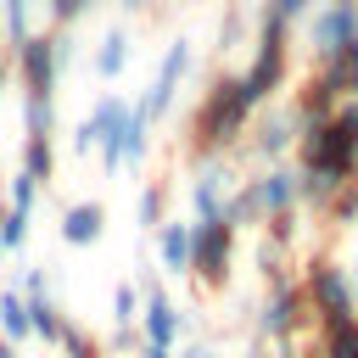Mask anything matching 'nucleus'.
Segmentation results:
<instances>
[{
  "label": "nucleus",
  "instance_id": "nucleus-31",
  "mask_svg": "<svg viewBox=\"0 0 358 358\" xmlns=\"http://www.w3.org/2000/svg\"><path fill=\"white\" fill-rule=\"evenodd\" d=\"M39 190H45V185H34V179H28L22 168H17V173L6 179V201H11V213H34V201H39Z\"/></svg>",
  "mask_w": 358,
  "mask_h": 358
},
{
  "label": "nucleus",
  "instance_id": "nucleus-11",
  "mask_svg": "<svg viewBox=\"0 0 358 358\" xmlns=\"http://www.w3.org/2000/svg\"><path fill=\"white\" fill-rule=\"evenodd\" d=\"M285 78H291V45H252V67L241 73L246 95L263 106L274 90H285Z\"/></svg>",
  "mask_w": 358,
  "mask_h": 358
},
{
  "label": "nucleus",
  "instance_id": "nucleus-40",
  "mask_svg": "<svg viewBox=\"0 0 358 358\" xmlns=\"http://www.w3.org/2000/svg\"><path fill=\"white\" fill-rule=\"evenodd\" d=\"M17 291H22V296H39V291H45V268H39V263H28V268H22V280H17Z\"/></svg>",
  "mask_w": 358,
  "mask_h": 358
},
{
  "label": "nucleus",
  "instance_id": "nucleus-21",
  "mask_svg": "<svg viewBox=\"0 0 358 358\" xmlns=\"http://www.w3.org/2000/svg\"><path fill=\"white\" fill-rule=\"evenodd\" d=\"M319 352H324V358H358V313H336V319H324Z\"/></svg>",
  "mask_w": 358,
  "mask_h": 358
},
{
  "label": "nucleus",
  "instance_id": "nucleus-50",
  "mask_svg": "<svg viewBox=\"0 0 358 358\" xmlns=\"http://www.w3.org/2000/svg\"><path fill=\"white\" fill-rule=\"evenodd\" d=\"M173 6H179V0H173Z\"/></svg>",
  "mask_w": 358,
  "mask_h": 358
},
{
  "label": "nucleus",
  "instance_id": "nucleus-13",
  "mask_svg": "<svg viewBox=\"0 0 358 358\" xmlns=\"http://www.w3.org/2000/svg\"><path fill=\"white\" fill-rule=\"evenodd\" d=\"M123 112H129V101H123V95H101V101L84 112V123L73 129V151H78V157L101 151V145L112 140V129L123 123Z\"/></svg>",
  "mask_w": 358,
  "mask_h": 358
},
{
  "label": "nucleus",
  "instance_id": "nucleus-39",
  "mask_svg": "<svg viewBox=\"0 0 358 358\" xmlns=\"http://www.w3.org/2000/svg\"><path fill=\"white\" fill-rule=\"evenodd\" d=\"M263 6H268V11H274V17H280V22H302V17H308V6H313V0H263Z\"/></svg>",
  "mask_w": 358,
  "mask_h": 358
},
{
  "label": "nucleus",
  "instance_id": "nucleus-33",
  "mask_svg": "<svg viewBox=\"0 0 358 358\" xmlns=\"http://www.w3.org/2000/svg\"><path fill=\"white\" fill-rule=\"evenodd\" d=\"M22 241H28V213H0V252H22Z\"/></svg>",
  "mask_w": 358,
  "mask_h": 358
},
{
  "label": "nucleus",
  "instance_id": "nucleus-47",
  "mask_svg": "<svg viewBox=\"0 0 358 358\" xmlns=\"http://www.w3.org/2000/svg\"><path fill=\"white\" fill-rule=\"evenodd\" d=\"M0 358H17V347H11V341H6V336H0Z\"/></svg>",
  "mask_w": 358,
  "mask_h": 358
},
{
  "label": "nucleus",
  "instance_id": "nucleus-1",
  "mask_svg": "<svg viewBox=\"0 0 358 358\" xmlns=\"http://www.w3.org/2000/svg\"><path fill=\"white\" fill-rule=\"evenodd\" d=\"M257 117V101L246 95L241 73H218L201 95V106L190 112V151L196 157H224L229 145H241L246 123Z\"/></svg>",
  "mask_w": 358,
  "mask_h": 358
},
{
  "label": "nucleus",
  "instance_id": "nucleus-12",
  "mask_svg": "<svg viewBox=\"0 0 358 358\" xmlns=\"http://www.w3.org/2000/svg\"><path fill=\"white\" fill-rule=\"evenodd\" d=\"M11 50H17L22 90H28V95H56V78H62V73H56V62H50V34L34 28V34H28L22 45H11Z\"/></svg>",
  "mask_w": 358,
  "mask_h": 358
},
{
  "label": "nucleus",
  "instance_id": "nucleus-36",
  "mask_svg": "<svg viewBox=\"0 0 358 358\" xmlns=\"http://www.w3.org/2000/svg\"><path fill=\"white\" fill-rule=\"evenodd\" d=\"M50 62H56V73H67V67L78 62V39H73V28H56V34H50Z\"/></svg>",
  "mask_w": 358,
  "mask_h": 358
},
{
  "label": "nucleus",
  "instance_id": "nucleus-37",
  "mask_svg": "<svg viewBox=\"0 0 358 358\" xmlns=\"http://www.w3.org/2000/svg\"><path fill=\"white\" fill-rule=\"evenodd\" d=\"M39 6H45V17H50L56 28H73V22L84 17V6H90V0H39Z\"/></svg>",
  "mask_w": 358,
  "mask_h": 358
},
{
  "label": "nucleus",
  "instance_id": "nucleus-24",
  "mask_svg": "<svg viewBox=\"0 0 358 358\" xmlns=\"http://www.w3.org/2000/svg\"><path fill=\"white\" fill-rule=\"evenodd\" d=\"M22 173H28L34 185H50V173H56V145H50L45 134H28V140H22Z\"/></svg>",
  "mask_w": 358,
  "mask_h": 358
},
{
  "label": "nucleus",
  "instance_id": "nucleus-3",
  "mask_svg": "<svg viewBox=\"0 0 358 358\" xmlns=\"http://www.w3.org/2000/svg\"><path fill=\"white\" fill-rule=\"evenodd\" d=\"M302 296H308V308L319 313V319H336V313H352L358 308V291L347 285V268L330 257V252H313L308 263H302Z\"/></svg>",
  "mask_w": 358,
  "mask_h": 358
},
{
  "label": "nucleus",
  "instance_id": "nucleus-27",
  "mask_svg": "<svg viewBox=\"0 0 358 358\" xmlns=\"http://www.w3.org/2000/svg\"><path fill=\"white\" fill-rule=\"evenodd\" d=\"M224 224H229V229H257V224H263V207H257L252 185H235V190H229V201H224Z\"/></svg>",
  "mask_w": 358,
  "mask_h": 358
},
{
  "label": "nucleus",
  "instance_id": "nucleus-28",
  "mask_svg": "<svg viewBox=\"0 0 358 358\" xmlns=\"http://www.w3.org/2000/svg\"><path fill=\"white\" fill-rule=\"evenodd\" d=\"M162 218H168V185L151 179V185L140 190V201H134V224H140V229H157Z\"/></svg>",
  "mask_w": 358,
  "mask_h": 358
},
{
  "label": "nucleus",
  "instance_id": "nucleus-46",
  "mask_svg": "<svg viewBox=\"0 0 358 358\" xmlns=\"http://www.w3.org/2000/svg\"><path fill=\"white\" fill-rule=\"evenodd\" d=\"M347 285H352V291H358V257H352V263H347Z\"/></svg>",
  "mask_w": 358,
  "mask_h": 358
},
{
  "label": "nucleus",
  "instance_id": "nucleus-16",
  "mask_svg": "<svg viewBox=\"0 0 358 358\" xmlns=\"http://www.w3.org/2000/svg\"><path fill=\"white\" fill-rule=\"evenodd\" d=\"M252 185V196H257V207H263V218L268 213H285V207H296V173L291 168H268V173H257V179H246Z\"/></svg>",
  "mask_w": 358,
  "mask_h": 358
},
{
  "label": "nucleus",
  "instance_id": "nucleus-30",
  "mask_svg": "<svg viewBox=\"0 0 358 358\" xmlns=\"http://www.w3.org/2000/svg\"><path fill=\"white\" fill-rule=\"evenodd\" d=\"M263 224H268V235H263V241H268V246H280V252H285V246H296V235H302V224H296V207H285V213H268Z\"/></svg>",
  "mask_w": 358,
  "mask_h": 358
},
{
  "label": "nucleus",
  "instance_id": "nucleus-25",
  "mask_svg": "<svg viewBox=\"0 0 358 358\" xmlns=\"http://www.w3.org/2000/svg\"><path fill=\"white\" fill-rule=\"evenodd\" d=\"M0 336L11 341V347H22L34 330H28V302H22V291H0Z\"/></svg>",
  "mask_w": 358,
  "mask_h": 358
},
{
  "label": "nucleus",
  "instance_id": "nucleus-26",
  "mask_svg": "<svg viewBox=\"0 0 358 358\" xmlns=\"http://www.w3.org/2000/svg\"><path fill=\"white\" fill-rule=\"evenodd\" d=\"M34 6L39 0H0V39L6 45H22L34 34Z\"/></svg>",
  "mask_w": 358,
  "mask_h": 358
},
{
  "label": "nucleus",
  "instance_id": "nucleus-15",
  "mask_svg": "<svg viewBox=\"0 0 358 358\" xmlns=\"http://www.w3.org/2000/svg\"><path fill=\"white\" fill-rule=\"evenodd\" d=\"M140 324H145V341H151V347H173V341H179V330H185V313H179V308L162 296V285H157V291H145Z\"/></svg>",
  "mask_w": 358,
  "mask_h": 358
},
{
  "label": "nucleus",
  "instance_id": "nucleus-19",
  "mask_svg": "<svg viewBox=\"0 0 358 358\" xmlns=\"http://www.w3.org/2000/svg\"><path fill=\"white\" fill-rule=\"evenodd\" d=\"M90 67H95V78H123V67H129V28H106L95 56H90Z\"/></svg>",
  "mask_w": 358,
  "mask_h": 358
},
{
  "label": "nucleus",
  "instance_id": "nucleus-41",
  "mask_svg": "<svg viewBox=\"0 0 358 358\" xmlns=\"http://www.w3.org/2000/svg\"><path fill=\"white\" fill-rule=\"evenodd\" d=\"M106 347H112V352H129V347H134V324H117V330L106 336Z\"/></svg>",
  "mask_w": 358,
  "mask_h": 358
},
{
  "label": "nucleus",
  "instance_id": "nucleus-20",
  "mask_svg": "<svg viewBox=\"0 0 358 358\" xmlns=\"http://www.w3.org/2000/svg\"><path fill=\"white\" fill-rule=\"evenodd\" d=\"M330 112H336V95L308 73L302 90H296V101H291V117H296V123H330Z\"/></svg>",
  "mask_w": 358,
  "mask_h": 358
},
{
  "label": "nucleus",
  "instance_id": "nucleus-35",
  "mask_svg": "<svg viewBox=\"0 0 358 358\" xmlns=\"http://www.w3.org/2000/svg\"><path fill=\"white\" fill-rule=\"evenodd\" d=\"M241 39H246V17H241V11H224V17H218V56H229Z\"/></svg>",
  "mask_w": 358,
  "mask_h": 358
},
{
  "label": "nucleus",
  "instance_id": "nucleus-6",
  "mask_svg": "<svg viewBox=\"0 0 358 358\" xmlns=\"http://www.w3.org/2000/svg\"><path fill=\"white\" fill-rule=\"evenodd\" d=\"M190 67H196V50H190V39H173V45L162 50V62H157V78H151V90L140 95V112H145L151 123L173 112V95H179V84L190 78Z\"/></svg>",
  "mask_w": 358,
  "mask_h": 358
},
{
  "label": "nucleus",
  "instance_id": "nucleus-18",
  "mask_svg": "<svg viewBox=\"0 0 358 358\" xmlns=\"http://www.w3.org/2000/svg\"><path fill=\"white\" fill-rule=\"evenodd\" d=\"M101 229H106V207H101V201H73V207L62 213V241H67V246H95Z\"/></svg>",
  "mask_w": 358,
  "mask_h": 358
},
{
  "label": "nucleus",
  "instance_id": "nucleus-45",
  "mask_svg": "<svg viewBox=\"0 0 358 358\" xmlns=\"http://www.w3.org/2000/svg\"><path fill=\"white\" fill-rule=\"evenodd\" d=\"M6 84H11V62L0 56V95H6Z\"/></svg>",
  "mask_w": 358,
  "mask_h": 358
},
{
  "label": "nucleus",
  "instance_id": "nucleus-14",
  "mask_svg": "<svg viewBox=\"0 0 358 358\" xmlns=\"http://www.w3.org/2000/svg\"><path fill=\"white\" fill-rule=\"evenodd\" d=\"M313 78H319L336 101H358V39H352V45H341L336 56H319Z\"/></svg>",
  "mask_w": 358,
  "mask_h": 358
},
{
  "label": "nucleus",
  "instance_id": "nucleus-2",
  "mask_svg": "<svg viewBox=\"0 0 358 358\" xmlns=\"http://www.w3.org/2000/svg\"><path fill=\"white\" fill-rule=\"evenodd\" d=\"M229 263H235V229L224 218L213 224H190V274L201 291H224L229 285Z\"/></svg>",
  "mask_w": 358,
  "mask_h": 358
},
{
  "label": "nucleus",
  "instance_id": "nucleus-23",
  "mask_svg": "<svg viewBox=\"0 0 358 358\" xmlns=\"http://www.w3.org/2000/svg\"><path fill=\"white\" fill-rule=\"evenodd\" d=\"M319 218H324V229H347V224L358 218V179H341V185L330 190V201L319 207Z\"/></svg>",
  "mask_w": 358,
  "mask_h": 358
},
{
  "label": "nucleus",
  "instance_id": "nucleus-43",
  "mask_svg": "<svg viewBox=\"0 0 358 358\" xmlns=\"http://www.w3.org/2000/svg\"><path fill=\"white\" fill-rule=\"evenodd\" d=\"M140 358H173V347H151V341H145V347H140Z\"/></svg>",
  "mask_w": 358,
  "mask_h": 358
},
{
  "label": "nucleus",
  "instance_id": "nucleus-34",
  "mask_svg": "<svg viewBox=\"0 0 358 358\" xmlns=\"http://www.w3.org/2000/svg\"><path fill=\"white\" fill-rule=\"evenodd\" d=\"M112 319H117V324H134V319H140V291H134V280H123V285L112 291Z\"/></svg>",
  "mask_w": 358,
  "mask_h": 358
},
{
  "label": "nucleus",
  "instance_id": "nucleus-49",
  "mask_svg": "<svg viewBox=\"0 0 358 358\" xmlns=\"http://www.w3.org/2000/svg\"><path fill=\"white\" fill-rule=\"evenodd\" d=\"M330 6H336V0H330Z\"/></svg>",
  "mask_w": 358,
  "mask_h": 358
},
{
  "label": "nucleus",
  "instance_id": "nucleus-38",
  "mask_svg": "<svg viewBox=\"0 0 358 358\" xmlns=\"http://www.w3.org/2000/svg\"><path fill=\"white\" fill-rule=\"evenodd\" d=\"M330 123H336V129H341V134H347V140L358 145V101H336V112H330Z\"/></svg>",
  "mask_w": 358,
  "mask_h": 358
},
{
  "label": "nucleus",
  "instance_id": "nucleus-29",
  "mask_svg": "<svg viewBox=\"0 0 358 358\" xmlns=\"http://www.w3.org/2000/svg\"><path fill=\"white\" fill-rule=\"evenodd\" d=\"M22 129L50 140V134H56V95H28V101H22Z\"/></svg>",
  "mask_w": 358,
  "mask_h": 358
},
{
  "label": "nucleus",
  "instance_id": "nucleus-44",
  "mask_svg": "<svg viewBox=\"0 0 358 358\" xmlns=\"http://www.w3.org/2000/svg\"><path fill=\"white\" fill-rule=\"evenodd\" d=\"M117 6H123L129 17H134V11H151V0H117Z\"/></svg>",
  "mask_w": 358,
  "mask_h": 358
},
{
  "label": "nucleus",
  "instance_id": "nucleus-9",
  "mask_svg": "<svg viewBox=\"0 0 358 358\" xmlns=\"http://www.w3.org/2000/svg\"><path fill=\"white\" fill-rule=\"evenodd\" d=\"M151 157V117L140 112V101L123 112V123L112 129V140L101 145V168L106 173H123V168H140Z\"/></svg>",
  "mask_w": 358,
  "mask_h": 358
},
{
  "label": "nucleus",
  "instance_id": "nucleus-8",
  "mask_svg": "<svg viewBox=\"0 0 358 358\" xmlns=\"http://www.w3.org/2000/svg\"><path fill=\"white\" fill-rule=\"evenodd\" d=\"M241 140H246L241 157H252V162H280V157L296 145V117H291V106H268L263 117L246 123Z\"/></svg>",
  "mask_w": 358,
  "mask_h": 358
},
{
  "label": "nucleus",
  "instance_id": "nucleus-5",
  "mask_svg": "<svg viewBox=\"0 0 358 358\" xmlns=\"http://www.w3.org/2000/svg\"><path fill=\"white\" fill-rule=\"evenodd\" d=\"M235 185H241V173H235L229 151H224V157H196V179H190V207H196V224L224 218V201H229V190H235Z\"/></svg>",
  "mask_w": 358,
  "mask_h": 358
},
{
  "label": "nucleus",
  "instance_id": "nucleus-17",
  "mask_svg": "<svg viewBox=\"0 0 358 358\" xmlns=\"http://www.w3.org/2000/svg\"><path fill=\"white\" fill-rule=\"evenodd\" d=\"M157 263H162V274H190V224H179V218H162L157 224Z\"/></svg>",
  "mask_w": 358,
  "mask_h": 358
},
{
  "label": "nucleus",
  "instance_id": "nucleus-4",
  "mask_svg": "<svg viewBox=\"0 0 358 358\" xmlns=\"http://www.w3.org/2000/svg\"><path fill=\"white\" fill-rule=\"evenodd\" d=\"M296 151L313 168H330L336 179H358V145L336 123H296Z\"/></svg>",
  "mask_w": 358,
  "mask_h": 358
},
{
  "label": "nucleus",
  "instance_id": "nucleus-7",
  "mask_svg": "<svg viewBox=\"0 0 358 358\" xmlns=\"http://www.w3.org/2000/svg\"><path fill=\"white\" fill-rule=\"evenodd\" d=\"M252 313H257V336H263V341H296V336H302V324L313 319V308H308L302 285L268 291V296H263Z\"/></svg>",
  "mask_w": 358,
  "mask_h": 358
},
{
  "label": "nucleus",
  "instance_id": "nucleus-10",
  "mask_svg": "<svg viewBox=\"0 0 358 358\" xmlns=\"http://www.w3.org/2000/svg\"><path fill=\"white\" fill-rule=\"evenodd\" d=\"M358 39V0H324L313 17H308V45H313V62L319 56H336L341 45Z\"/></svg>",
  "mask_w": 358,
  "mask_h": 358
},
{
  "label": "nucleus",
  "instance_id": "nucleus-22",
  "mask_svg": "<svg viewBox=\"0 0 358 358\" xmlns=\"http://www.w3.org/2000/svg\"><path fill=\"white\" fill-rule=\"evenodd\" d=\"M28 302V330L45 341V347H56V336H62V308L50 302V291H39V296H22Z\"/></svg>",
  "mask_w": 358,
  "mask_h": 358
},
{
  "label": "nucleus",
  "instance_id": "nucleus-48",
  "mask_svg": "<svg viewBox=\"0 0 358 358\" xmlns=\"http://www.w3.org/2000/svg\"><path fill=\"white\" fill-rule=\"evenodd\" d=\"M90 6H95V0H90Z\"/></svg>",
  "mask_w": 358,
  "mask_h": 358
},
{
  "label": "nucleus",
  "instance_id": "nucleus-42",
  "mask_svg": "<svg viewBox=\"0 0 358 358\" xmlns=\"http://www.w3.org/2000/svg\"><path fill=\"white\" fill-rule=\"evenodd\" d=\"M179 358H218V352H213V347H207V341H190V347H185V352H179Z\"/></svg>",
  "mask_w": 358,
  "mask_h": 358
},
{
  "label": "nucleus",
  "instance_id": "nucleus-32",
  "mask_svg": "<svg viewBox=\"0 0 358 358\" xmlns=\"http://www.w3.org/2000/svg\"><path fill=\"white\" fill-rule=\"evenodd\" d=\"M56 347H62L67 358H101L95 336H84V330H78V324H67V319H62V336H56Z\"/></svg>",
  "mask_w": 358,
  "mask_h": 358
}]
</instances>
